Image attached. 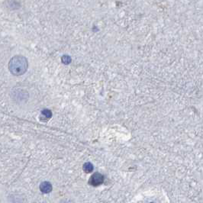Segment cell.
I'll return each mask as SVG.
<instances>
[{"label": "cell", "instance_id": "obj_1", "mask_svg": "<svg viewBox=\"0 0 203 203\" xmlns=\"http://www.w3.org/2000/svg\"><path fill=\"white\" fill-rule=\"evenodd\" d=\"M28 60L25 57L17 55L12 57L9 63V70L14 76H21L27 71Z\"/></svg>", "mask_w": 203, "mask_h": 203}, {"label": "cell", "instance_id": "obj_2", "mask_svg": "<svg viewBox=\"0 0 203 203\" xmlns=\"http://www.w3.org/2000/svg\"><path fill=\"white\" fill-rule=\"evenodd\" d=\"M103 182V176L100 173H96L91 176L90 179V184L93 186H97Z\"/></svg>", "mask_w": 203, "mask_h": 203}, {"label": "cell", "instance_id": "obj_3", "mask_svg": "<svg viewBox=\"0 0 203 203\" xmlns=\"http://www.w3.org/2000/svg\"><path fill=\"white\" fill-rule=\"evenodd\" d=\"M40 190L43 193H49L52 191V185L49 182H43L40 185Z\"/></svg>", "mask_w": 203, "mask_h": 203}, {"label": "cell", "instance_id": "obj_4", "mask_svg": "<svg viewBox=\"0 0 203 203\" xmlns=\"http://www.w3.org/2000/svg\"><path fill=\"white\" fill-rule=\"evenodd\" d=\"M83 170L86 173H90L93 170V166L91 163H86L84 164Z\"/></svg>", "mask_w": 203, "mask_h": 203}, {"label": "cell", "instance_id": "obj_5", "mask_svg": "<svg viewBox=\"0 0 203 203\" xmlns=\"http://www.w3.org/2000/svg\"><path fill=\"white\" fill-rule=\"evenodd\" d=\"M42 115H44V116L46 117V118H50L51 117V115H52V113H51V111L48 110V109H45V110L42 111Z\"/></svg>", "mask_w": 203, "mask_h": 203}, {"label": "cell", "instance_id": "obj_6", "mask_svg": "<svg viewBox=\"0 0 203 203\" xmlns=\"http://www.w3.org/2000/svg\"><path fill=\"white\" fill-rule=\"evenodd\" d=\"M62 62H63V63H65V64H68V63H70V62H71V58H70L69 56L65 55L62 57Z\"/></svg>", "mask_w": 203, "mask_h": 203}]
</instances>
